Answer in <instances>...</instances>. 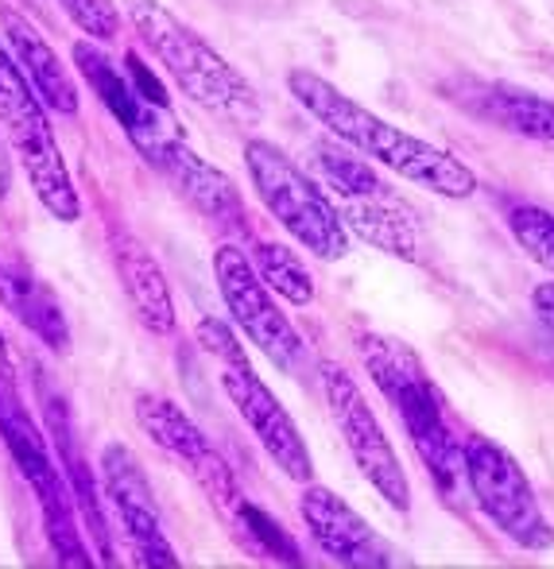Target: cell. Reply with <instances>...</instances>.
Masks as SVG:
<instances>
[{"label": "cell", "instance_id": "30", "mask_svg": "<svg viewBox=\"0 0 554 569\" xmlns=\"http://www.w3.org/2000/svg\"><path fill=\"white\" fill-rule=\"evenodd\" d=\"M8 187H12V159H8L4 143H0V202L8 198Z\"/></svg>", "mask_w": 554, "mask_h": 569}, {"label": "cell", "instance_id": "1", "mask_svg": "<svg viewBox=\"0 0 554 569\" xmlns=\"http://www.w3.org/2000/svg\"><path fill=\"white\" fill-rule=\"evenodd\" d=\"M287 90L337 143L357 148L360 156L404 174L415 187L431 190L438 198H469L477 190V174L465 167V159L449 156L446 148H435V143L419 140V136L388 124L384 117L368 113L365 106L345 98L326 78L310 74V70H291L287 74Z\"/></svg>", "mask_w": 554, "mask_h": 569}, {"label": "cell", "instance_id": "18", "mask_svg": "<svg viewBox=\"0 0 554 569\" xmlns=\"http://www.w3.org/2000/svg\"><path fill=\"white\" fill-rule=\"evenodd\" d=\"M47 427H51V435H55V453H59L62 477H67L70 496H75L78 519H82L86 531H90L93 550H98V562H109L112 547H109L106 511H101V496H98V485H93L90 465H86V457H82V446H78V438H75V422H70L67 399L47 396Z\"/></svg>", "mask_w": 554, "mask_h": 569}, {"label": "cell", "instance_id": "26", "mask_svg": "<svg viewBox=\"0 0 554 569\" xmlns=\"http://www.w3.org/2000/svg\"><path fill=\"white\" fill-rule=\"evenodd\" d=\"M59 4L90 39H112L120 31V12L112 0H59Z\"/></svg>", "mask_w": 554, "mask_h": 569}, {"label": "cell", "instance_id": "28", "mask_svg": "<svg viewBox=\"0 0 554 569\" xmlns=\"http://www.w3.org/2000/svg\"><path fill=\"white\" fill-rule=\"evenodd\" d=\"M125 74L132 78L136 93H140V98L148 101V106L171 109V101H167V90H164V82H159V78L151 74L148 67H144V62H140V54H132V51L125 54Z\"/></svg>", "mask_w": 554, "mask_h": 569}, {"label": "cell", "instance_id": "21", "mask_svg": "<svg viewBox=\"0 0 554 569\" xmlns=\"http://www.w3.org/2000/svg\"><path fill=\"white\" fill-rule=\"evenodd\" d=\"M465 106H469L473 117L493 120V124L508 128L516 136L554 143V101L547 98H535L527 90L496 82V86H477V93Z\"/></svg>", "mask_w": 554, "mask_h": 569}, {"label": "cell", "instance_id": "9", "mask_svg": "<svg viewBox=\"0 0 554 569\" xmlns=\"http://www.w3.org/2000/svg\"><path fill=\"white\" fill-rule=\"evenodd\" d=\"M136 422H140V430L159 450L171 453L175 461L198 480V488L210 496L214 508L233 523L240 503H245V496H240L237 477H233V469L225 465L218 446L202 435V427H198L179 403H171V399H164V396H151V391L136 396Z\"/></svg>", "mask_w": 554, "mask_h": 569}, {"label": "cell", "instance_id": "25", "mask_svg": "<svg viewBox=\"0 0 554 569\" xmlns=\"http://www.w3.org/2000/svg\"><path fill=\"white\" fill-rule=\"evenodd\" d=\"M508 229L516 237V244L554 276V213H547L543 206L520 202L508 210Z\"/></svg>", "mask_w": 554, "mask_h": 569}, {"label": "cell", "instance_id": "8", "mask_svg": "<svg viewBox=\"0 0 554 569\" xmlns=\"http://www.w3.org/2000/svg\"><path fill=\"white\" fill-rule=\"evenodd\" d=\"M318 380H323V396H326V403H330V415H334L337 430H342L345 446H349L353 461H357L360 477L376 488V496H384L388 508L407 516V511H412V485H407L404 465H399L388 435H384L380 422H376L365 391H360L357 380H353L342 365H334V360H323Z\"/></svg>", "mask_w": 554, "mask_h": 569}, {"label": "cell", "instance_id": "7", "mask_svg": "<svg viewBox=\"0 0 554 569\" xmlns=\"http://www.w3.org/2000/svg\"><path fill=\"white\" fill-rule=\"evenodd\" d=\"M465 488L481 516L520 550H551L554 527L527 480L524 465L501 442L485 435H465Z\"/></svg>", "mask_w": 554, "mask_h": 569}, {"label": "cell", "instance_id": "6", "mask_svg": "<svg viewBox=\"0 0 554 569\" xmlns=\"http://www.w3.org/2000/svg\"><path fill=\"white\" fill-rule=\"evenodd\" d=\"M0 132L12 143V156L20 159L43 210L59 221H78L82 202H78V190L70 182L67 159L55 143L51 124H47V106L36 98L4 43H0Z\"/></svg>", "mask_w": 554, "mask_h": 569}, {"label": "cell", "instance_id": "29", "mask_svg": "<svg viewBox=\"0 0 554 569\" xmlns=\"http://www.w3.org/2000/svg\"><path fill=\"white\" fill-rule=\"evenodd\" d=\"M532 307L540 310V318L554 330V279H551V283L535 287V291H532Z\"/></svg>", "mask_w": 554, "mask_h": 569}, {"label": "cell", "instance_id": "17", "mask_svg": "<svg viewBox=\"0 0 554 569\" xmlns=\"http://www.w3.org/2000/svg\"><path fill=\"white\" fill-rule=\"evenodd\" d=\"M112 260H117V276L125 287V299L132 307L136 322L148 333H171L175 330V302L171 287H167L159 263L151 260V252L132 237V232H117L112 237Z\"/></svg>", "mask_w": 554, "mask_h": 569}, {"label": "cell", "instance_id": "16", "mask_svg": "<svg viewBox=\"0 0 554 569\" xmlns=\"http://www.w3.org/2000/svg\"><path fill=\"white\" fill-rule=\"evenodd\" d=\"M0 28H4L8 54L16 59L20 74L28 78L36 98L43 101L51 113L75 117L78 113V86H75V78L67 74L59 54L51 51V43L36 31V23H31L28 16L12 12V8H0Z\"/></svg>", "mask_w": 554, "mask_h": 569}, {"label": "cell", "instance_id": "10", "mask_svg": "<svg viewBox=\"0 0 554 569\" xmlns=\"http://www.w3.org/2000/svg\"><path fill=\"white\" fill-rule=\"evenodd\" d=\"M214 279H218L221 302L233 322H237V330L276 368L299 365V357H303L299 330H295L291 318L276 307L271 291L264 287V279L256 276V268L248 263V256L240 252V248L221 244L218 252H214Z\"/></svg>", "mask_w": 554, "mask_h": 569}, {"label": "cell", "instance_id": "33", "mask_svg": "<svg viewBox=\"0 0 554 569\" xmlns=\"http://www.w3.org/2000/svg\"><path fill=\"white\" fill-rule=\"evenodd\" d=\"M547 4H551V12H554V0H547Z\"/></svg>", "mask_w": 554, "mask_h": 569}, {"label": "cell", "instance_id": "19", "mask_svg": "<svg viewBox=\"0 0 554 569\" xmlns=\"http://www.w3.org/2000/svg\"><path fill=\"white\" fill-rule=\"evenodd\" d=\"M0 307L12 310L16 322L36 333L47 349L62 352L70 345V326L55 291L43 279H36V271H28L23 263L0 260Z\"/></svg>", "mask_w": 554, "mask_h": 569}, {"label": "cell", "instance_id": "12", "mask_svg": "<svg viewBox=\"0 0 554 569\" xmlns=\"http://www.w3.org/2000/svg\"><path fill=\"white\" fill-rule=\"evenodd\" d=\"M101 488H106L112 511H117L120 527H125L136 562L167 566V569L179 566V555H175V547L164 535V523H159L156 500H151V485L128 446L109 442L106 450H101Z\"/></svg>", "mask_w": 554, "mask_h": 569}, {"label": "cell", "instance_id": "13", "mask_svg": "<svg viewBox=\"0 0 554 569\" xmlns=\"http://www.w3.org/2000/svg\"><path fill=\"white\" fill-rule=\"evenodd\" d=\"M140 156L159 174H167L175 182V190L198 213H206V218L218 221L225 229H245V198H240L237 182L225 171H218L214 163H206L195 148H187V140L179 132H164L156 140H148L140 148Z\"/></svg>", "mask_w": 554, "mask_h": 569}, {"label": "cell", "instance_id": "27", "mask_svg": "<svg viewBox=\"0 0 554 569\" xmlns=\"http://www.w3.org/2000/svg\"><path fill=\"white\" fill-rule=\"evenodd\" d=\"M198 345H202L214 360H229L245 352V345L237 341L233 326H225L221 318H202V322H198Z\"/></svg>", "mask_w": 554, "mask_h": 569}, {"label": "cell", "instance_id": "31", "mask_svg": "<svg viewBox=\"0 0 554 569\" xmlns=\"http://www.w3.org/2000/svg\"><path fill=\"white\" fill-rule=\"evenodd\" d=\"M0 376H12V365H8V345H4V333H0Z\"/></svg>", "mask_w": 554, "mask_h": 569}, {"label": "cell", "instance_id": "23", "mask_svg": "<svg viewBox=\"0 0 554 569\" xmlns=\"http://www.w3.org/2000/svg\"><path fill=\"white\" fill-rule=\"evenodd\" d=\"M318 171H323L326 187H334L337 194L345 198H373V194H384V182L380 174L373 171V163L360 156H349L342 143H318Z\"/></svg>", "mask_w": 554, "mask_h": 569}, {"label": "cell", "instance_id": "20", "mask_svg": "<svg viewBox=\"0 0 554 569\" xmlns=\"http://www.w3.org/2000/svg\"><path fill=\"white\" fill-rule=\"evenodd\" d=\"M345 229H353L360 240H368L373 248L399 260H423V232L419 221L407 213V206H399L396 198L384 190L373 198H345L342 213Z\"/></svg>", "mask_w": 554, "mask_h": 569}, {"label": "cell", "instance_id": "14", "mask_svg": "<svg viewBox=\"0 0 554 569\" xmlns=\"http://www.w3.org/2000/svg\"><path fill=\"white\" fill-rule=\"evenodd\" d=\"M299 516L310 527V539L318 542V550L337 566L388 569L399 562L396 550L326 485H310L307 480V488L299 496Z\"/></svg>", "mask_w": 554, "mask_h": 569}, {"label": "cell", "instance_id": "5", "mask_svg": "<svg viewBox=\"0 0 554 569\" xmlns=\"http://www.w3.org/2000/svg\"><path fill=\"white\" fill-rule=\"evenodd\" d=\"M245 163L264 210L291 232L310 256L342 260L349 252V229L342 221V210H334V202L323 194V187L315 179H307L291 163V156H284L268 140H248Z\"/></svg>", "mask_w": 554, "mask_h": 569}, {"label": "cell", "instance_id": "11", "mask_svg": "<svg viewBox=\"0 0 554 569\" xmlns=\"http://www.w3.org/2000/svg\"><path fill=\"white\" fill-rule=\"evenodd\" d=\"M218 368H221L225 396L233 399V407H237V415L248 422V430H253L256 442L264 446V453H268L291 480L307 485V480L315 477V461H310L307 442H303L299 427H295V419L287 415V407L279 403L268 383L260 380V372H253L248 352L218 360Z\"/></svg>", "mask_w": 554, "mask_h": 569}, {"label": "cell", "instance_id": "4", "mask_svg": "<svg viewBox=\"0 0 554 569\" xmlns=\"http://www.w3.org/2000/svg\"><path fill=\"white\" fill-rule=\"evenodd\" d=\"M0 442H4L16 469H20V477L36 492L39 511H43V531L55 558L62 566L98 562V558H90V547H86L82 531H78V508H75V496H70L67 477H62V469L55 465L51 450H47L43 430L36 427L28 407L12 391V376H0Z\"/></svg>", "mask_w": 554, "mask_h": 569}, {"label": "cell", "instance_id": "2", "mask_svg": "<svg viewBox=\"0 0 554 569\" xmlns=\"http://www.w3.org/2000/svg\"><path fill=\"white\" fill-rule=\"evenodd\" d=\"M357 352L396 419L407 427V438L438 492L446 500H457L465 488V438L457 435L423 360L404 341L384 338V333H357Z\"/></svg>", "mask_w": 554, "mask_h": 569}, {"label": "cell", "instance_id": "22", "mask_svg": "<svg viewBox=\"0 0 554 569\" xmlns=\"http://www.w3.org/2000/svg\"><path fill=\"white\" fill-rule=\"evenodd\" d=\"M253 268H256V276L264 279V287H268L271 295H279L284 302H291V307H310V302H315V279H310L307 263H303L291 248L264 240L253 252Z\"/></svg>", "mask_w": 554, "mask_h": 569}, {"label": "cell", "instance_id": "15", "mask_svg": "<svg viewBox=\"0 0 554 569\" xmlns=\"http://www.w3.org/2000/svg\"><path fill=\"white\" fill-rule=\"evenodd\" d=\"M75 67H78V74L93 86L101 106L117 117V124L125 128L128 140H132L136 148H144V143L156 140V136H164V132H179L171 109L148 106V101L136 93L132 78H128L101 47H93L90 39H78L75 43Z\"/></svg>", "mask_w": 554, "mask_h": 569}, {"label": "cell", "instance_id": "3", "mask_svg": "<svg viewBox=\"0 0 554 569\" xmlns=\"http://www.w3.org/2000/svg\"><path fill=\"white\" fill-rule=\"evenodd\" d=\"M125 16L140 43L156 54L159 67L195 106L233 120V124H260L264 109L253 82L225 54L214 51L190 23H182L171 8L159 0H125Z\"/></svg>", "mask_w": 554, "mask_h": 569}, {"label": "cell", "instance_id": "32", "mask_svg": "<svg viewBox=\"0 0 554 569\" xmlns=\"http://www.w3.org/2000/svg\"><path fill=\"white\" fill-rule=\"evenodd\" d=\"M551 368H554V341H551Z\"/></svg>", "mask_w": 554, "mask_h": 569}, {"label": "cell", "instance_id": "24", "mask_svg": "<svg viewBox=\"0 0 554 569\" xmlns=\"http://www.w3.org/2000/svg\"><path fill=\"white\" fill-rule=\"evenodd\" d=\"M233 527H240V531H245V539H248V547H253L256 555L268 558V562L303 566V555H299V547H295V539L268 516V511L256 508V503H248V500L240 503Z\"/></svg>", "mask_w": 554, "mask_h": 569}]
</instances>
